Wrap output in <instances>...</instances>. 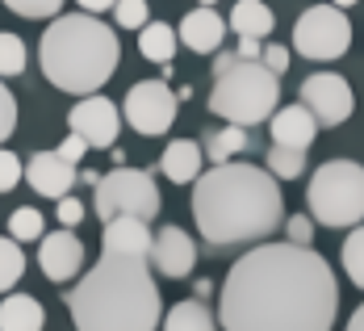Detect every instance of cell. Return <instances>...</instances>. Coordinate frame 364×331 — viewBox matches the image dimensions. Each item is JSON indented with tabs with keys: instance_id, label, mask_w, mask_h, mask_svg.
I'll use <instances>...</instances> for the list:
<instances>
[{
	"instance_id": "cell-1",
	"label": "cell",
	"mask_w": 364,
	"mask_h": 331,
	"mask_svg": "<svg viewBox=\"0 0 364 331\" xmlns=\"http://www.w3.org/2000/svg\"><path fill=\"white\" fill-rule=\"evenodd\" d=\"M339 285L331 264L301 243H259L222 281V331H331Z\"/></svg>"
},
{
	"instance_id": "cell-2",
	"label": "cell",
	"mask_w": 364,
	"mask_h": 331,
	"mask_svg": "<svg viewBox=\"0 0 364 331\" xmlns=\"http://www.w3.org/2000/svg\"><path fill=\"white\" fill-rule=\"evenodd\" d=\"M151 222L109 219L101 260L68 290L75 331H155L164 319V298L151 268Z\"/></svg>"
},
{
	"instance_id": "cell-3",
	"label": "cell",
	"mask_w": 364,
	"mask_h": 331,
	"mask_svg": "<svg viewBox=\"0 0 364 331\" xmlns=\"http://www.w3.org/2000/svg\"><path fill=\"white\" fill-rule=\"evenodd\" d=\"M193 219L210 248L259 243L285 222V197L268 168L226 159L193 181Z\"/></svg>"
},
{
	"instance_id": "cell-4",
	"label": "cell",
	"mask_w": 364,
	"mask_h": 331,
	"mask_svg": "<svg viewBox=\"0 0 364 331\" xmlns=\"http://www.w3.org/2000/svg\"><path fill=\"white\" fill-rule=\"evenodd\" d=\"M117 59H122L117 34L97 13H55V21L38 42L42 75L72 97L101 93L117 72Z\"/></svg>"
},
{
	"instance_id": "cell-5",
	"label": "cell",
	"mask_w": 364,
	"mask_h": 331,
	"mask_svg": "<svg viewBox=\"0 0 364 331\" xmlns=\"http://www.w3.org/2000/svg\"><path fill=\"white\" fill-rule=\"evenodd\" d=\"M277 105H281V75L268 72L259 59H235L230 68L214 75L210 113H218L222 122L252 130L259 122H268Z\"/></svg>"
},
{
	"instance_id": "cell-6",
	"label": "cell",
	"mask_w": 364,
	"mask_h": 331,
	"mask_svg": "<svg viewBox=\"0 0 364 331\" xmlns=\"http://www.w3.org/2000/svg\"><path fill=\"white\" fill-rule=\"evenodd\" d=\"M310 219L323 226H356L364 222V168L356 159H327L306 189Z\"/></svg>"
},
{
	"instance_id": "cell-7",
	"label": "cell",
	"mask_w": 364,
	"mask_h": 331,
	"mask_svg": "<svg viewBox=\"0 0 364 331\" xmlns=\"http://www.w3.org/2000/svg\"><path fill=\"white\" fill-rule=\"evenodd\" d=\"M92 210L101 214V222H109V219H143V222H151L155 214H159V189H155V177L143 172V168L117 164L113 172H105V177L97 181Z\"/></svg>"
},
{
	"instance_id": "cell-8",
	"label": "cell",
	"mask_w": 364,
	"mask_h": 331,
	"mask_svg": "<svg viewBox=\"0 0 364 331\" xmlns=\"http://www.w3.org/2000/svg\"><path fill=\"white\" fill-rule=\"evenodd\" d=\"M348 46H352V21L335 4L306 9L297 17V26H293V51L314 59V63H331V59L348 55Z\"/></svg>"
},
{
	"instance_id": "cell-9",
	"label": "cell",
	"mask_w": 364,
	"mask_h": 331,
	"mask_svg": "<svg viewBox=\"0 0 364 331\" xmlns=\"http://www.w3.org/2000/svg\"><path fill=\"white\" fill-rule=\"evenodd\" d=\"M176 105H181V97H176V88H168L164 80H143V84H134L130 93H126V122L146 135V139H155V135H168L172 130V122H176Z\"/></svg>"
},
{
	"instance_id": "cell-10",
	"label": "cell",
	"mask_w": 364,
	"mask_h": 331,
	"mask_svg": "<svg viewBox=\"0 0 364 331\" xmlns=\"http://www.w3.org/2000/svg\"><path fill=\"white\" fill-rule=\"evenodd\" d=\"M301 105L314 113L318 126H343V122L352 117L356 97H352V84H348L343 75L314 72V75L301 80Z\"/></svg>"
},
{
	"instance_id": "cell-11",
	"label": "cell",
	"mask_w": 364,
	"mask_h": 331,
	"mask_svg": "<svg viewBox=\"0 0 364 331\" xmlns=\"http://www.w3.org/2000/svg\"><path fill=\"white\" fill-rule=\"evenodd\" d=\"M68 130L80 135L88 147H113V143H117V130H122V110L113 105L109 97L88 93V97L68 113Z\"/></svg>"
},
{
	"instance_id": "cell-12",
	"label": "cell",
	"mask_w": 364,
	"mask_h": 331,
	"mask_svg": "<svg viewBox=\"0 0 364 331\" xmlns=\"http://www.w3.org/2000/svg\"><path fill=\"white\" fill-rule=\"evenodd\" d=\"M38 268H42V277L55 281V285L80 277V268H84V243L75 239L72 226L50 231V235L38 239Z\"/></svg>"
},
{
	"instance_id": "cell-13",
	"label": "cell",
	"mask_w": 364,
	"mask_h": 331,
	"mask_svg": "<svg viewBox=\"0 0 364 331\" xmlns=\"http://www.w3.org/2000/svg\"><path fill=\"white\" fill-rule=\"evenodd\" d=\"M151 268L159 273V277H172V281H181L193 273V264H197V243L188 239V231L181 226H164L159 235H151Z\"/></svg>"
},
{
	"instance_id": "cell-14",
	"label": "cell",
	"mask_w": 364,
	"mask_h": 331,
	"mask_svg": "<svg viewBox=\"0 0 364 331\" xmlns=\"http://www.w3.org/2000/svg\"><path fill=\"white\" fill-rule=\"evenodd\" d=\"M26 181L34 184V193L42 197H63V193H72V184L80 181V168L68 164L59 151H38L34 159L26 164Z\"/></svg>"
},
{
	"instance_id": "cell-15",
	"label": "cell",
	"mask_w": 364,
	"mask_h": 331,
	"mask_svg": "<svg viewBox=\"0 0 364 331\" xmlns=\"http://www.w3.org/2000/svg\"><path fill=\"white\" fill-rule=\"evenodd\" d=\"M176 38H181L188 51H197V55H214L222 46V38H226V21H222L210 4H201V9H193L181 21Z\"/></svg>"
},
{
	"instance_id": "cell-16",
	"label": "cell",
	"mask_w": 364,
	"mask_h": 331,
	"mask_svg": "<svg viewBox=\"0 0 364 331\" xmlns=\"http://www.w3.org/2000/svg\"><path fill=\"white\" fill-rule=\"evenodd\" d=\"M272 143H281V147H310L314 143V135H318V122H314V113L306 110L301 101L289 105V110H272Z\"/></svg>"
},
{
	"instance_id": "cell-17",
	"label": "cell",
	"mask_w": 364,
	"mask_h": 331,
	"mask_svg": "<svg viewBox=\"0 0 364 331\" xmlns=\"http://www.w3.org/2000/svg\"><path fill=\"white\" fill-rule=\"evenodd\" d=\"M159 172L172 184H193L201 177V147L193 139H172L159 155Z\"/></svg>"
},
{
	"instance_id": "cell-18",
	"label": "cell",
	"mask_w": 364,
	"mask_h": 331,
	"mask_svg": "<svg viewBox=\"0 0 364 331\" xmlns=\"http://www.w3.org/2000/svg\"><path fill=\"white\" fill-rule=\"evenodd\" d=\"M46 327V310L30 294H4L0 302V331H42Z\"/></svg>"
},
{
	"instance_id": "cell-19",
	"label": "cell",
	"mask_w": 364,
	"mask_h": 331,
	"mask_svg": "<svg viewBox=\"0 0 364 331\" xmlns=\"http://www.w3.org/2000/svg\"><path fill=\"white\" fill-rule=\"evenodd\" d=\"M230 30L239 38H268L277 30V17H272V9L264 0H239L230 9Z\"/></svg>"
},
{
	"instance_id": "cell-20",
	"label": "cell",
	"mask_w": 364,
	"mask_h": 331,
	"mask_svg": "<svg viewBox=\"0 0 364 331\" xmlns=\"http://www.w3.org/2000/svg\"><path fill=\"white\" fill-rule=\"evenodd\" d=\"M164 331H218V319H214V310L201 298H184V302H176L168 310Z\"/></svg>"
},
{
	"instance_id": "cell-21",
	"label": "cell",
	"mask_w": 364,
	"mask_h": 331,
	"mask_svg": "<svg viewBox=\"0 0 364 331\" xmlns=\"http://www.w3.org/2000/svg\"><path fill=\"white\" fill-rule=\"evenodd\" d=\"M176 46H181V38H176V30L168 21H146L143 30H139V51L151 63H172Z\"/></svg>"
},
{
	"instance_id": "cell-22",
	"label": "cell",
	"mask_w": 364,
	"mask_h": 331,
	"mask_svg": "<svg viewBox=\"0 0 364 331\" xmlns=\"http://www.w3.org/2000/svg\"><path fill=\"white\" fill-rule=\"evenodd\" d=\"M239 151H247V130H243V126H235V122H226L222 130L205 135V155H210L214 164H226V159H235Z\"/></svg>"
},
{
	"instance_id": "cell-23",
	"label": "cell",
	"mask_w": 364,
	"mask_h": 331,
	"mask_svg": "<svg viewBox=\"0 0 364 331\" xmlns=\"http://www.w3.org/2000/svg\"><path fill=\"white\" fill-rule=\"evenodd\" d=\"M26 277V252L13 235H0V294H9Z\"/></svg>"
},
{
	"instance_id": "cell-24",
	"label": "cell",
	"mask_w": 364,
	"mask_h": 331,
	"mask_svg": "<svg viewBox=\"0 0 364 331\" xmlns=\"http://www.w3.org/2000/svg\"><path fill=\"white\" fill-rule=\"evenodd\" d=\"M268 172H272L277 181H297V177L306 172V151L272 143V147H268Z\"/></svg>"
},
{
	"instance_id": "cell-25",
	"label": "cell",
	"mask_w": 364,
	"mask_h": 331,
	"mask_svg": "<svg viewBox=\"0 0 364 331\" xmlns=\"http://www.w3.org/2000/svg\"><path fill=\"white\" fill-rule=\"evenodd\" d=\"M9 235L17 239V243H34L46 235V222H42V210L34 206H17L13 214H9Z\"/></svg>"
},
{
	"instance_id": "cell-26",
	"label": "cell",
	"mask_w": 364,
	"mask_h": 331,
	"mask_svg": "<svg viewBox=\"0 0 364 331\" xmlns=\"http://www.w3.org/2000/svg\"><path fill=\"white\" fill-rule=\"evenodd\" d=\"M343 273L352 277V285H360L364 290V226L360 222H356L352 235L343 239Z\"/></svg>"
},
{
	"instance_id": "cell-27",
	"label": "cell",
	"mask_w": 364,
	"mask_h": 331,
	"mask_svg": "<svg viewBox=\"0 0 364 331\" xmlns=\"http://www.w3.org/2000/svg\"><path fill=\"white\" fill-rule=\"evenodd\" d=\"M26 72V42L9 30H0V75H21Z\"/></svg>"
},
{
	"instance_id": "cell-28",
	"label": "cell",
	"mask_w": 364,
	"mask_h": 331,
	"mask_svg": "<svg viewBox=\"0 0 364 331\" xmlns=\"http://www.w3.org/2000/svg\"><path fill=\"white\" fill-rule=\"evenodd\" d=\"M113 17H117L122 30H143L146 21H151V9H146V0H117Z\"/></svg>"
},
{
	"instance_id": "cell-29",
	"label": "cell",
	"mask_w": 364,
	"mask_h": 331,
	"mask_svg": "<svg viewBox=\"0 0 364 331\" xmlns=\"http://www.w3.org/2000/svg\"><path fill=\"white\" fill-rule=\"evenodd\" d=\"M4 9L17 17H55L63 9V0H4Z\"/></svg>"
},
{
	"instance_id": "cell-30",
	"label": "cell",
	"mask_w": 364,
	"mask_h": 331,
	"mask_svg": "<svg viewBox=\"0 0 364 331\" xmlns=\"http://www.w3.org/2000/svg\"><path fill=\"white\" fill-rule=\"evenodd\" d=\"M13 126H17V101H13V93H9V84L0 80V143L13 135Z\"/></svg>"
},
{
	"instance_id": "cell-31",
	"label": "cell",
	"mask_w": 364,
	"mask_h": 331,
	"mask_svg": "<svg viewBox=\"0 0 364 331\" xmlns=\"http://www.w3.org/2000/svg\"><path fill=\"white\" fill-rule=\"evenodd\" d=\"M17 181H21V159H17L9 147H0V193L17 189Z\"/></svg>"
},
{
	"instance_id": "cell-32",
	"label": "cell",
	"mask_w": 364,
	"mask_h": 331,
	"mask_svg": "<svg viewBox=\"0 0 364 331\" xmlns=\"http://www.w3.org/2000/svg\"><path fill=\"white\" fill-rule=\"evenodd\" d=\"M259 63L268 68V72H285L289 68V46H281V42H268V46H259Z\"/></svg>"
},
{
	"instance_id": "cell-33",
	"label": "cell",
	"mask_w": 364,
	"mask_h": 331,
	"mask_svg": "<svg viewBox=\"0 0 364 331\" xmlns=\"http://www.w3.org/2000/svg\"><path fill=\"white\" fill-rule=\"evenodd\" d=\"M285 231H289V243L310 248V239H314V219H306V214H293V219L285 222Z\"/></svg>"
},
{
	"instance_id": "cell-34",
	"label": "cell",
	"mask_w": 364,
	"mask_h": 331,
	"mask_svg": "<svg viewBox=\"0 0 364 331\" xmlns=\"http://www.w3.org/2000/svg\"><path fill=\"white\" fill-rule=\"evenodd\" d=\"M55 219L63 222V226H75V222L84 219V201H75L72 193H63V197H59V210H55Z\"/></svg>"
},
{
	"instance_id": "cell-35",
	"label": "cell",
	"mask_w": 364,
	"mask_h": 331,
	"mask_svg": "<svg viewBox=\"0 0 364 331\" xmlns=\"http://www.w3.org/2000/svg\"><path fill=\"white\" fill-rule=\"evenodd\" d=\"M55 151H59L68 164H80V159H84V151H88V143H84L80 135H68V139H63V143H59Z\"/></svg>"
},
{
	"instance_id": "cell-36",
	"label": "cell",
	"mask_w": 364,
	"mask_h": 331,
	"mask_svg": "<svg viewBox=\"0 0 364 331\" xmlns=\"http://www.w3.org/2000/svg\"><path fill=\"white\" fill-rule=\"evenodd\" d=\"M239 59H259V38H239Z\"/></svg>"
},
{
	"instance_id": "cell-37",
	"label": "cell",
	"mask_w": 364,
	"mask_h": 331,
	"mask_svg": "<svg viewBox=\"0 0 364 331\" xmlns=\"http://www.w3.org/2000/svg\"><path fill=\"white\" fill-rule=\"evenodd\" d=\"M75 4H80L84 13H105V9H113V4H117V0H75Z\"/></svg>"
},
{
	"instance_id": "cell-38",
	"label": "cell",
	"mask_w": 364,
	"mask_h": 331,
	"mask_svg": "<svg viewBox=\"0 0 364 331\" xmlns=\"http://www.w3.org/2000/svg\"><path fill=\"white\" fill-rule=\"evenodd\" d=\"M193 294H197V298H201V302H205V298L214 294V285H210L205 277H197V285H193Z\"/></svg>"
},
{
	"instance_id": "cell-39",
	"label": "cell",
	"mask_w": 364,
	"mask_h": 331,
	"mask_svg": "<svg viewBox=\"0 0 364 331\" xmlns=\"http://www.w3.org/2000/svg\"><path fill=\"white\" fill-rule=\"evenodd\" d=\"M348 331H364V302L356 306V315L348 319Z\"/></svg>"
},
{
	"instance_id": "cell-40",
	"label": "cell",
	"mask_w": 364,
	"mask_h": 331,
	"mask_svg": "<svg viewBox=\"0 0 364 331\" xmlns=\"http://www.w3.org/2000/svg\"><path fill=\"white\" fill-rule=\"evenodd\" d=\"M80 181H84V184H92V189H97V181H101V172H92V168H88V172H80Z\"/></svg>"
},
{
	"instance_id": "cell-41",
	"label": "cell",
	"mask_w": 364,
	"mask_h": 331,
	"mask_svg": "<svg viewBox=\"0 0 364 331\" xmlns=\"http://www.w3.org/2000/svg\"><path fill=\"white\" fill-rule=\"evenodd\" d=\"M331 4H335V9H352L356 0H331Z\"/></svg>"
},
{
	"instance_id": "cell-42",
	"label": "cell",
	"mask_w": 364,
	"mask_h": 331,
	"mask_svg": "<svg viewBox=\"0 0 364 331\" xmlns=\"http://www.w3.org/2000/svg\"><path fill=\"white\" fill-rule=\"evenodd\" d=\"M197 4H218V0H197Z\"/></svg>"
}]
</instances>
